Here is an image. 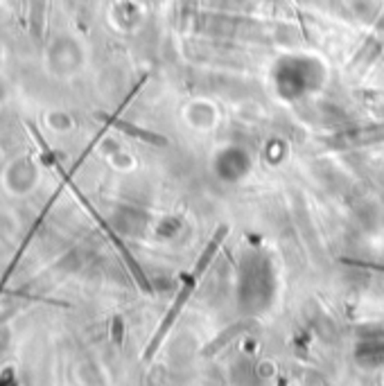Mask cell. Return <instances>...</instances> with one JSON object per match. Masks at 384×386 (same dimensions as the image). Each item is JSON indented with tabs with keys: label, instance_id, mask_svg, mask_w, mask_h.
I'll use <instances>...</instances> for the list:
<instances>
[{
	"label": "cell",
	"instance_id": "7a4b0ae2",
	"mask_svg": "<svg viewBox=\"0 0 384 386\" xmlns=\"http://www.w3.org/2000/svg\"><path fill=\"white\" fill-rule=\"evenodd\" d=\"M249 323H238V326H233V328H229L226 332H224V335L219 337V339H215V341H212L210 343V346L204 350V355L208 357V355H212V352H217L219 348H224V346H226V343L233 339V337H236V335H240V332L244 330V328H247Z\"/></svg>",
	"mask_w": 384,
	"mask_h": 386
},
{
	"label": "cell",
	"instance_id": "3957f363",
	"mask_svg": "<svg viewBox=\"0 0 384 386\" xmlns=\"http://www.w3.org/2000/svg\"><path fill=\"white\" fill-rule=\"evenodd\" d=\"M118 127L124 129L127 134L143 138V141L152 143V145H167V141H165L163 136H156V134H152V131H145V129H138V127H134V124H129V122H118Z\"/></svg>",
	"mask_w": 384,
	"mask_h": 386
},
{
	"label": "cell",
	"instance_id": "6da1fadb",
	"mask_svg": "<svg viewBox=\"0 0 384 386\" xmlns=\"http://www.w3.org/2000/svg\"><path fill=\"white\" fill-rule=\"evenodd\" d=\"M226 233H229V229L226 226H222L217 233H215V238H212L210 242H208V246L204 249V253H201V257L197 260V264H195V269H192V274L188 276V281H186V285L181 287V292L177 294V298H174V303H172V309L167 312V316L163 319V323H161V328L156 330V335H154V339H152V343L147 346V350H145V359L149 361L154 355H156V350L161 348V343H163V339H165V335L169 332V328L174 326V321H177V316L181 314V309H184V305L188 303V298H190V294L195 292V285H197V281L201 276H204V271L208 269V264H210V260L215 257V253L219 251V246H222V242L226 240Z\"/></svg>",
	"mask_w": 384,
	"mask_h": 386
}]
</instances>
